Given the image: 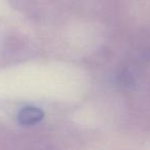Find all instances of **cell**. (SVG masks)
I'll return each mask as SVG.
<instances>
[{
	"label": "cell",
	"mask_w": 150,
	"mask_h": 150,
	"mask_svg": "<svg viewBox=\"0 0 150 150\" xmlns=\"http://www.w3.org/2000/svg\"><path fill=\"white\" fill-rule=\"evenodd\" d=\"M43 117L44 113L41 109L33 106H27L20 110L18 114V121L24 127H32L39 123Z\"/></svg>",
	"instance_id": "obj_1"
}]
</instances>
